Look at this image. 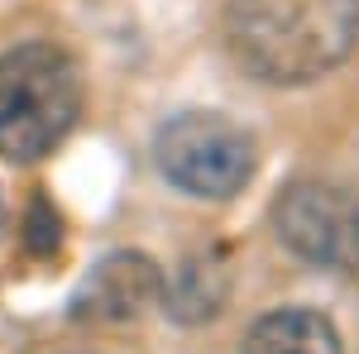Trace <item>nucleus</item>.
I'll use <instances>...</instances> for the list:
<instances>
[{
	"label": "nucleus",
	"mask_w": 359,
	"mask_h": 354,
	"mask_svg": "<svg viewBox=\"0 0 359 354\" xmlns=\"http://www.w3.org/2000/svg\"><path fill=\"white\" fill-rule=\"evenodd\" d=\"M25 245H29V254H39V259H53V254H57V245H62V220H57L53 201H43V196L29 201Z\"/></svg>",
	"instance_id": "6e6552de"
},
{
	"label": "nucleus",
	"mask_w": 359,
	"mask_h": 354,
	"mask_svg": "<svg viewBox=\"0 0 359 354\" xmlns=\"http://www.w3.org/2000/svg\"><path fill=\"white\" fill-rule=\"evenodd\" d=\"M82 115V72L57 43H25L0 57V158L53 154Z\"/></svg>",
	"instance_id": "f03ea898"
},
{
	"label": "nucleus",
	"mask_w": 359,
	"mask_h": 354,
	"mask_svg": "<svg viewBox=\"0 0 359 354\" xmlns=\"http://www.w3.org/2000/svg\"><path fill=\"white\" fill-rule=\"evenodd\" d=\"M240 354H340V330L311 306H283L249 326Z\"/></svg>",
	"instance_id": "0eeeda50"
},
{
	"label": "nucleus",
	"mask_w": 359,
	"mask_h": 354,
	"mask_svg": "<svg viewBox=\"0 0 359 354\" xmlns=\"http://www.w3.org/2000/svg\"><path fill=\"white\" fill-rule=\"evenodd\" d=\"M225 43L249 77L306 86L355 53L359 0H230Z\"/></svg>",
	"instance_id": "f257e3e1"
},
{
	"label": "nucleus",
	"mask_w": 359,
	"mask_h": 354,
	"mask_svg": "<svg viewBox=\"0 0 359 354\" xmlns=\"http://www.w3.org/2000/svg\"><path fill=\"white\" fill-rule=\"evenodd\" d=\"M0 220H5V201H0Z\"/></svg>",
	"instance_id": "1a4fd4ad"
},
{
	"label": "nucleus",
	"mask_w": 359,
	"mask_h": 354,
	"mask_svg": "<svg viewBox=\"0 0 359 354\" xmlns=\"http://www.w3.org/2000/svg\"><path fill=\"white\" fill-rule=\"evenodd\" d=\"M154 158L182 196L196 201H225L254 177V135L245 125H235L221 110H182L172 115L158 139H154Z\"/></svg>",
	"instance_id": "7ed1b4c3"
},
{
	"label": "nucleus",
	"mask_w": 359,
	"mask_h": 354,
	"mask_svg": "<svg viewBox=\"0 0 359 354\" xmlns=\"http://www.w3.org/2000/svg\"><path fill=\"white\" fill-rule=\"evenodd\" d=\"M163 301V268L149 254H106L72 297V316L82 321H135L144 306Z\"/></svg>",
	"instance_id": "39448f33"
},
{
	"label": "nucleus",
	"mask_w": 359,
	"mask_h": 354,
	"mask_svg": "<svg viewBox=\"0 0 359 354\" xmlns=\"http://www.w3.org/2000/svg\"><path fill=\"white\" fill-rule=\"evenodd\" d=\"M230 282H235L230 249L225 245L192 249V254L163 278V301H158V306H163L172 321H182V326H201V321L221 316L225 297H230Z\"/></svg>",
	"instance_id": "423d86ee"
},
{
	"label": "nucleus",
	"mask_w": 359,
	"mask_h": 354,
	"mask_svg": "<svg viewBox=\"0 0 359 354\" xmlns=\"http://www.w3.org/2000/svg\"><path fill=\"white\" fill-rule=\"evenodd\" d=\"M273 230L316 268H359V191L335 182H292L273 201Z\"/></svg>",
	"instance_id": "20e7f679"
}]
</instances>
